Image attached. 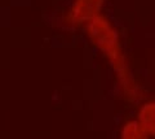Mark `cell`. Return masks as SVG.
Here are the masks:
<instances>
[{
    "label": "cell",
    "mask_w": 155,
    "mask_h": 139,
    "mask_svg": "<svg viewBox=\"0 0 155 139\" xmlns=\"http://www.w3.org/2000/svg\"><path fill=\"white\" fill-rule=\"evenodd\" d=\"M89 40L107 60L119 83L122 96L134 103L142 98V87L129 68L118 30L104 14H98L85 25Z\"/></svg>",
    "instance_id": "obj_1"
},
{
    "label": "cell",
    "mask_w": 155,
    "mask_h": 139,
    "mask_svg": "<svg viewBox=\"0 0 155 139\" xmlns=\"http://www.w3.org/2000/svg\"><path fill=\"white\" fill-rule=\"evenodd\" d=\"M105 0H74L67 13L71 25H87L92 18L101 14Z\"/></svg>",
    "instance_id": "obj_2"
},
{
    "label": "cell",
    "mask_w": 155,
    "mask_h": 139,
    "mask_svg": "<svg viewBox=\"0 0 155 139\" xmlns=\"http://www.w3.org/2000/svg\"><path fill=\"white\" fill-rule=\"evenodd\" d=\"M136 120L150 138H155V99L146 100L141 104Z\"/></svg>",
    "instance_id": "obj_3"
},
{
    "label": "cell",
    "mask_w": 155,
    "mask_h": 139,
    "mask_svg": "<svg viewBox=\"0 0 155 139\" xmlns=\"http://www.w3.org/2000/svg\"><path fill=\"white\" fill-rule=\"evenodd\" d=\"M120 139H150L137 120L125 122L120 130Z\"/></svg>",
    "instance_id": "obj_4"
}]
</instances>
